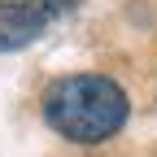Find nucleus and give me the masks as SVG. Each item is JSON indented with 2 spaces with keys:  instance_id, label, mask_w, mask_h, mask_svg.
I'll use <instances>...</instances> for the list:
<instances>
[{
  "instance_id": "1",
  "label": "nucleus",
  "mask_w": 157,
  "mask_h": 157,
  "mask_svg": "<svg viewBox=\"0 0 157 157\" xmlns=\"http://www.w3.org/2000/svg\"><path fill=\"white\" fill-rule=\"evenodd\" d=\"M127 92L105 74H70L57 78L44 96V118L57 135L74 144H101L127 122Z\"/></svg>"
},
{
  "instance_id": "2",
  "label": "nucleus",
  "mask_w": 157,
  "mask_h": 157,
  "mask_svg": "<svg viewBox=\"0 0 157 157\" xmlns=\"http://www.w3.org/2000/svg\"><path fill=\"white\" fill-rule=\"evenodd\" d=\"M44 26H48V22H39L35 13H26V9L5 5V0H0V52H13V48L35 44Z\"/></svg>"
},
{
  "instance_id": "3",
  "label": "nucleus",
  "mask_w": 157,
  "mask_h": 157,
  "mask_svg": "<svg viewBox=\"0 0 157 157\" xmlns=\"http://www.w3.org/2000/svg\"><path fill=\"white\" fill-rule=\"evenodd\" d=\"M5 5H17V9H26V13H35L39 22H52V17H61V13H70L78 0H5Z\"/></svg>"
}]
</instances>
